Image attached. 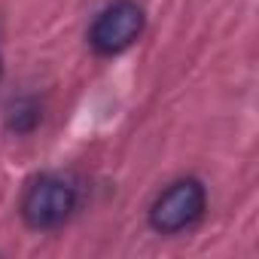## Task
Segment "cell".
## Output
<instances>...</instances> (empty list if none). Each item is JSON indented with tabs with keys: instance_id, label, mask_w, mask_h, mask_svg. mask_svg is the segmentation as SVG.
Returning <instances> with one entry per match:
<instances>
[{
	"instance_id": "6da1fadb",
	"label": "cell",
	"mask_w": 259,
	"mask_h": 259,
	"mask_svg": "<svg viewBox=\"0 0 259 259\" xmlns=\"http://www.w3.org/2000/svg\"><path fill=\"white\" fill-rule=\"evenodd\" d=\"M79 207V186L64 174H37L19 201V213L28 229L52 232L61 229Z\"/></svg>"
},
{
	"instance_id": "7a4b0ae2",
	"label": "cell",
	"mask_w": 259,
	"mask_h": 259,
	"mask_svg": "<svg viewBox=\"0 0 259 259\" xmlns=\"http://www.w3.org/2000/svg\"><path fill=\"white\" fill-rule=\"evenodd\" d=\"M204 210H207L204 183L198 177H180L153 198L147 223L156 235H183L201 223Z\"/></svg>"
},
{
	"instance_id": "3957f363",
	"label": "cell",
	"mask_w": 259,
	"mask_h": 259,
	"mask_svg": "<svg viewBox=\"0 0 259 259\" xmlns=\"http://www.w3.org/2000/svg\"><path fill=\"white\" fill-rule=\"evenodd\" d=\"M147 31V13L138 0H113L107 4L92 28H89V46L101 58H116L128 52Z\"/></svg>"
},
{
	"instance_id": "277c9868",
	"label": "cell",
	"mask_w": 259,
	"mask_h": 259,
	"mask_svg": "<svg viewBox=\"0 0 259 259\" xmlns=\"http://www.w3.org/2000/svg\"><path fill=\"white\" fill-rule=\"evenodd\" d=\"M4 122H7L10 135H34L43 122V104L34 95H22V98L10 101Z\"/></svg>"
},
{
	"instance_id": "5b68a950",
	"label": "cell",
	"mask_w": 259,
	"mask_h": 259,
	"mask_svg": "<svg viewBox=\"0 0 259 259\" xmlns=\"http://www.w3.org/2000/svg\"><path fill=\"white\" fill-rule=\"evenodd\" d=\"M0 79H4V55H0Z\"/></svg>"
}]
</instances>
